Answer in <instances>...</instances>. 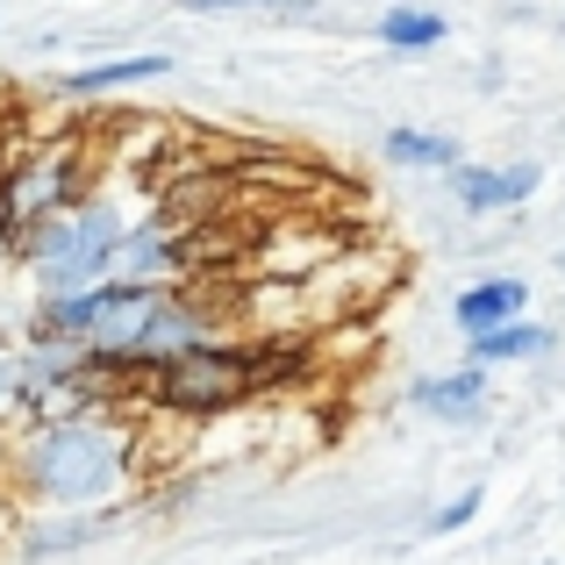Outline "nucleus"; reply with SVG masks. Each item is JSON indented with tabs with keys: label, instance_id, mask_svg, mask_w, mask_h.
Segmentation results:
<instances>
[{
	"label": "nucleus",
	"instance_id": "obj_1",
	"mask_svg": "<svg viewBox=\"0 0 565 565\" xmlns=\"http://www.w3.org/2000/svg\"><path fill=\"white\" fill-rule=\"evenodd\" d=\"M22 487L36 501H57V509H79V501H100L129 466V429L100 423V415H72V423H36L22 444Z\"/></svg>",
	"mask_w": 565,
	"mask_h": 565
},
{
	"label": "nucleus",
	"instance_id": "obj_2",
	"mask_svg": "<svg viewBox=\"0 0 565 565\" xmlns=\"http://www.w3.org/2000/svg\"><path fill=\"white\" fill-rule=\"evenodd\" d=\"M115 244H122V215H115L108 201H79V207H65V215L36 222V230L22 236L43 301H86V294H100L108 287Z\"/></svg>",
	"mask_w": 565,
	"mask_h": 565
},
{
	"label": "nucleus",
	"instance_id": "obj_3",
	"mask_svg": "<svg viewBox=\"0 0 565 565\" xmlns=\"http://www.w3.org/2000/svg\"><path fill=\"white\" fill-rule=\"evenodd\" d=\"M0 201H8V222H14V236H29L36 222H51V215H65V207H79V151H36V158H22V166L0 180Z\"/></svg>",
	"mask_w": 565,
	"mask_h": 565
},
{
	"label": "nucleus",
	"instance_id": "obj_4",
	"mask_svg": "<svg viewBox=\"0 0 565 565\" xmlns=\"http://www.w3.org/2000/svg\"><path fill=\"white\" fill-rule=\"evenodd\" d=\"M250 380H258V359H244L230 344H207V351L158 365V401H172V408H230L236 394H250Z\"/></svg>",
	"mask_w": 565,
	"mask_h": 565
},
{
	"label": "nucleus",
	"instance_id": "obj_5",
	"mask_svg": "<svg viewBox=\"0 0 565 565\" xmlns=\"http://www.w3.org/2000/svg\"><path fill=\"white\" fill-rule=\"evenodd\" d=\"M186 279V244L172 222H137V230H122V244H115L108 258V287H129V294H172Z\"/></svg>",
	"mask_w": 565,
	"mask_h": 565
},
{
	"label": "nucleus",
	"instance_id": "obj_6",
	"mask_svg": "<svg viewBox=\"0 0 565 565\" xmlns=\"http://www.w3.org/2000/svg\"><path fill=\"white\" fill-rule=\"evenodd\" d=\"M523 308H530V287L515 273H494V279H480V287L458 294V330L494 337V330H509V322H523Z\"/></svg>",
	"mask_w": 565,
	"mask_h": 565
},
{
	"label": "nucleus",
	"instance_id": "obj_7",
	"mask_svg": "<svg viewBox=\"0 0 565 565\" xmlns=\"http://www.w3.org/2000/svg\"><path fill=\"white\" fill-rule=\"evenodd\" d=\"M415 415H437V423H472V415L487 408V373L480 365H466V373H437V380H415L408 394Z\"/></svg>",
	"mask_w": 565,
	"mask_h": 565
},
{
	"label": "nucleus",
	"instance_id": "obj_8",
	"mask_svg": "<svg viewBox=\"0 0 565 565\" xmlns=\"http://www.w3.org/2000/svg\"><path fill=\"white\" fill-rule=\"evenodd\" d=\"M172 72V57L166 51H143V57H108V65H79L65 79V94L72 100H86V94H115V86H151V79H166Z\"/></svg>",
	"mask_w": 565,
	"mask_h": 565
},
{
	"label": "nucleus",
	"instance_id": "obj_9",
	"mask_svg": "<svg viewBox=\"0 0 565 565\" xmlns=\"http://www.w3.org/2000/svg\"><path fill=\"white\" fill-rule=\"evenodd\" d=\"M552 351H558V330H544L530 316L494 337H472V365H530V359H552Z\"/></svg>",
	"mask_w": 565,
	"mask_h": 565
},
{
	"label": "nucleus",
	"instance_id": "obj_10",
	"mask_svg": "<svg viewBox=\"0 0 565 565\" xmlns=\"http://www.w3.org/2000/svg\"><path fill=\"white\" fill-rule=\"evenodd\" d=\"M394 166H415V172H458L466 158H458V143L451 137H437V129H386V143H380Z\"/></svg>",
	"mask_w": 565,
	"mask_h": 565
},
{
	"label": "nucleus",
	"instance_id": "obj_11",
	"mask_svg": "<svg viewBox=\"0 0 565 565\" xmlns=\"http://www.w3.org/2000/svg\"><path fill=\"white\" fill-rule=\"evenodd\" d=\"M444 36H451V29H444V14L437 8H386L380 14V43H386V51H437V43Z\"/></svg>",
	"mask_w": 565,
	"mask_h": 565
},
{
	"label": "nucleus",
	"instance_id": "obj_12",
	"mask_svg": "<svg viewBox=\"0 0 565 565\" xmlns=\"http://www.w3.org/2000/svg\"><path fill=\"white\" fill-rule=\"evenodd\" d=\"M86 537H100V515H57V523H36L22 537V558H51V552H79Z\"/></svg>",
	"mask_w": 565,
	"mask_h": 565
},
{
	"label": "nucleus",
	"instance_id": "obj_13",
	"mask_svg": "<svg viewBox=\"0 0 565 565\" xmlns=\"http://www.w3.org/2000/svg\"><path fill=\"white\" fill-rule=\"evenodd\" d=\"M451 186H458V207H466V215H494V207H509V180L487 172V166H458Z\"/></svg>",
	"mask_w": 565,
	"mask_h": 565
},
{
	"label": "nucleus",
	"instance_id": "obj_14",
	"mask_svg": "<svg viewBox=\"0 0 565 565\" xmlns=\"http://www.w3.org/2000/svg\"><path fill=\"white\" fill-rule=\"evenodd\" d=\"M29 408V359L22 351H0V415Z\"/></svg>",
	"mask_w": 565,
	"mask_h": 565
},
{
	"label": "nucleus",
	"instance_id": "obj_15",
	"mask_svg": "<svg viewBox=\"0 0 565 565\" xmlns=\"http://www.w3.org/2000/svg\"><path fill=\"white\" fill-rule=\"evenodd\" d=\"M480 501H487V494H480V487H466V494H458V501H451V509H437V515H429V530H437V537H451V530H466V523H472V515H480Z\"/></svg>",
	"mask_w": 565,
	"mask_h": 565
},
{
	"label": "nucleus",
	"instance_id": "obj_16",
	"mask_svg": "<svg viewBox=\"0 0 565 565\" xmlns=\"http://www.w3.org/2000/svg\"><path fill=\"white\" fill-rule=\"evenodd\" d=\"M501 180H509V207H515V201H530V193H537L544 166H530V158H523V166H501Z\"/></svg>",
	"mask_w": 565,
	"mask_h": 565
},
{
	"label": "nucleus",
	"instance_id": "obj_17",
	"mask_svg": "<svg viewBox=\"0 0 565 565\" xmlns=\"http://www.w3.org/2000/svg\"><path fill=\"white\" fill-rule=\"evenodd\" d=\"M193 14H215V8H273V0H180Z\"/></svg>",
	"mask_w": 565,
	"mask_h": 565
},
{
	"label": "nucleus",
	"instance_id": "obj_18",
	"mask_svg": "<svg viewBox=\"0 0 565 565\" xmlns=\"http://www.w3.org/2000/svg\"><path fill=\"white\" fill-rule=\"evenodd\" d=\"M8 244H14V222H8V201H0V258H8Z\"/></svg>",
	"mask_w": 565,
	"mask_h": 565
}]
</instances>
